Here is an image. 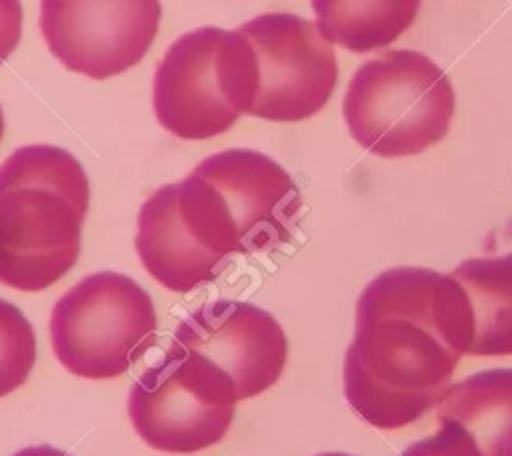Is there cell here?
Returning a JSON list of instances; mask_svg holds the SVG:
<instances>
[{"mask_svg":"<svg viewBox=\"0 0 512 456\" xmlns=\"http://www.w3.org/2000/svg\"><path fill=\"white\" fill-rule=\"evenodd\" d=\"M236 402L234 386L214 364L170 346L132 384L128 416L150 448L192 454L224 438Z\"/></svg>","mask_w":512,"mask_h":456,"instance_id":"52a82bcc","label":"cell"},{"mask_svg":"<svg viewBox=\"0 0 512 456\" xmlns=\"http://www.w3.org/2000/svg\"><path fill=\"white\" fill-rule=\"evenodd\" d=\"M22 36L20 0H0V64L16 50Z\"/></svg>","mask_w":512,"mask_h":456,"instance_id":"e0dca14e","label":"cell"},{"mask_svg":"<svg viewBox=\"0 0 512 456\" xmlns=\"http://www.w3.org/2000/svg\"><path fill=\"white\" fill-rule=\"evenodd\" d=\"M174 188L190 234L224 258L286 244L302 208L292 176L250 148H228L204 158Z\"/></svg>","mask_w":512,"mask_h":456,"instance_id":"3957f363","label":"cell"},{"mask_svg":"<svg viewBox=\"0 0 512 456\" xmlns=\"http://www.w3.org/2000/svg\"><path fill=\"white\" fill-rule=\"evenodd\" d=\"M256 86L248 38L240 30L204 26L178 36L164 52L154 72L152 106L170 134L206 140L250 114Z\"/></svg>","mask_w":512,"mask_h":456,"instance_id":"277c9868","label":"cell"},{"mask_svg":"<svg viewBox=\"0 0 512 456\" xmlns=\"http://www.w3.org/2000/svg\"><path fill=\"white\" fill-rule=\"evenodd\" d=\"M256 58L258 86L250 114L298 122L316 114L338 80L336 54L318 24L288 12L260 14L238 28Z\"/></svg>","mask_w":512,"mask_h":456,"instance_id":"ba28073f","label":"cell"},{"mask_svg":"<svg viewBox=\"0 0 512 456\" xmlns=\"http://www.w3.org/2000/svg\"><path fill=\"white\" fill-rule=\"evenodd\" d=\"M146 272L172 292H190L226 268L228 258L202 248L180 218L174 182L144 200L134 240Z\"/></svg>","mask_w":512,"mask_h":456,"instance_id":"8fae6325","label":"cell"},{"mask_svg":"<svg viewBox=\"0 0 512 456\" xmlns=\"http://www.w3.org/2000/svg\"><path fill=\"white\" fill-rule=\"evenodd\" d=\"M472 338V308L452 274L418 266L384 270L356 302L344 398L374 428L412 424L440 402Z\"/></svg>","mask_w":512,"mask_h":456,"instance_id":"6da1fadb","label":"cell"},{"mask_svg":"<svg viewBox=\"0 0 512 456\" xmlns=\"http://www.w3.org/2000/svg\"><path fill=\"white\" fill-rule=\"evenodd\" d=\"M420 0H312L328 42L364 54L392 44L416 20Z\"/></svg>","mask_w":512,"mask_h":456,"instance_id":"5bb4252c","label":"cell"},{"mask_svg":"<svg viewBox=\"0 0 512 456\" xmlns=\"http://www.w3.org/2000/svg\"><path fill=\"white\" fill-rule=\"evenodd\" d=\"M436 418L460 424L482 456H512V368H490L448 386Z\"/></svg>","mask_w":512,"mask_h":456,"instance_id":"7c38bea8","label":"cell"},{"mask_svg":"<svg viewBox=\"0 0 512 456\" xmlns=\"http://www.w3.org/2000/svg\"><path fill=\"white\" fill-rule=\"evenodd\" d=\"M2 134H4V116H2V108H0V140H2Z\"/></svg>","mask_w":512,"mask_h":456,"instance_id":"ffe728a7","label":"cell"},{"mask_svg":"<svg viewBox=\"0 0 512 456\" xmlns=\"http://www.w3.org/2000/svg\"><path fill=\"white\" fill-rule=\"evenodd\" d=\"M12 456H70V454H66L60 448H54V446H48V444H40V446L22 448V450L14 452Z\"/></svg>","mask_w":512,"mask_h":456,"instance_id":"ac0fdd59","label":"cell"},{"mask_svg":"<svg viewBox=\"0 0 512 456\" xmlns=\"http://www.w3.org/2000/svg\"><path fill=\"white\" fill-rule=\"evenodd\" d=\"M400 456H482L470 434L452 420H440L436 434L410 444Z\"/></svg>","mask_w":512,"mask_h":456,"instance_id":"2e32d148","label":"cell"},{"mask_svg":"<svg viewBox=\"0 0 512 456\" xmlns=\"http://www.w3.org/2000/svg\"><path fill=\"white\" fill-rule=\"evenodd\" d=\"M156 310L130 276L104 270L84 276L52 308L50 338L58 362L88 380L116 378L154 344Z\"/></svg>","mask_w":512,"mask_h":456,"instance_id":"8992f818","label":"cell"},{"mask_svg":"<svg viewBox=\"0 0 512 456\" xmlns=\"http://www.w3.org/2000/svg\"><path fill=\"white\" fill-rule=\"evenodd\" d=\"M90 184L64 148L30 144L0 164V282L40 292L80 256Z\"/></svg>","mask_w":512,"mask_h":456,"instance_id":"7a4b0ae2","label":"cell"},{"mask_svg":"<svg viewBox=\"0 0 512 456\" xmlns=\"http://www.w3.org/2000/svg\"><path fill=\"white\" fill-rule=\"evenodd\" d=\"M170 346L214 364L238 400L274 386L288 358L286 334L270 312L226 298L206 302L180 320Z\"/></svg>","mask_w":512,"mask_h":456,"instance_id":"30bf717a","label":"cell"},{"mask_svg":"<svg viewBox=\"0 0 512 456\" xmlns=\"http://www.w3.org/2000/svg\"><path fill=\"white\" fill-rule=\"evenodd\" d=\"M454 114L446 72L422 52L390 50L364 62L342 100L350 136L382 158L414 156L440 142Z\"/></svg>","mask_w":512,"mask_h":456,"instance_id":"5b68a950","label":"cell"},{"mask_svg":"<svg viewBox=\"0 0 512 456\" xmlns=\"http://www.w3.org/2000/svg\"><path fill=\"white\" fill-rule=\"evenodd\" d=\"M316 456H352V454H346V452H320Z\"/></svg>","mask_w":512,"mask_h":456,"instance_id":"d6986e66","label":"cell"},{"mask_svg":"<svg viewBox=\"0 0 512 456\" xmlns=\"http://www.w3.org/2000/svg\"><path fill=\"white\" fill-rule=\"evenodd\" d=\"M452 276L466 290L474 338L472 356H512V252L468 258Z\"/></svg>","mask_w":512,"mask_h":456,"instance_id":"4fadbf2b","label":"cell"},{"mask_svg":"<svg viewBox=\"0 0 512 456\" xmlns=\"http://www.w3.org/2000/svg\"><path fill=\"white\" fill-rule=\"evenodd\" d=\"M158 0H40V32L50 54L92 80L136 66L152 46Z\"/></svg>","mask_w":512,"mask_h":456,"instance_id":"9c48e42d","label":"cell"},{"mask_svg":"<svg viewBox=\"0 0 512 456\" xmlns=\"http://www.w3.org/2000/svg\"><path fill=\"white\" fill-rule=\"evenodd\" d=\"M34 362V328L20 308L0 298V398L26 382Z\"/></svg>","mask_w":512,"mask_h":456,"instance_id":"9a60e30c","label":"cell"}]
</instances>
